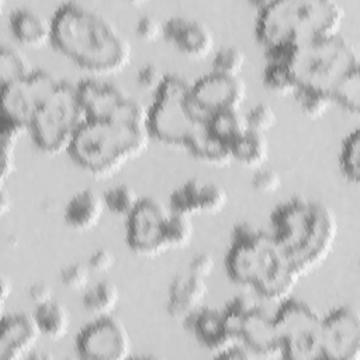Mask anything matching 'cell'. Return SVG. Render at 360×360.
I'll return each instance as SVG.
<instances>
[{
    "mask_svg": "<svg viewBox=\"0 0 360 360\" xmlns=\"http://www.w3.org/2000/svg\"><path fill=\"white\" fill-rule=\"evenodd\" d=\"M292 96L297 100V104L300 105L301 111L309 118L323 117L333 104L330 94L309 89L298 87Z\"/></svg>",
    "mask_w": 360,
    "mask_h": 360,
    "instance_id": "35",
    "label": "cell"
},
{
    "mask_svg": "<svg viewBox=\"0 0 360 360\" xmlns=\"http://www.w3.org/2000/svg\"><path fill=\"white\" fill-rule=\"evenodd\" d=\"M225 269L235 284L278 302L290 297L301 278L271 232L248 222L235 224L232 229Z\"/></svg>",
    "mask_w": 360,
    "mask_h": 360,
    "instance_id": "2",
    "label": "cell"
},
{
    "mask_svg": "<svg viewBox=\"0 0 360 360\" xmlns=\"http://www.w3.org/2000/svg\"><path fill=\"white\" fill-rule=\"evenodd\" d=\"M257 304L253 301L252 297L246 294H239L231 298L225 307L221 309L224 315V321L226 325L228 332L239 342V332L245 316L256 307Z\"/></svg>",
    "mask_w": 360,
    "mask_h": 360,
    "instance_id": "33",
    "label": "cell"
},
{
    "mask_svg": "<svg viewBox=\"0 0 360 360\" xmlns=\"http://www.w3.org/2000/svg\"><path fill=\"white\" fill-rule=\"evenodd\" d=\"M135 32L143 41H156L165 37V22L153 14H143L135 22Z\"/></svg>",
    "mask_w": 360,
    "mask_h": 360,
    "instance_id": "39",
    "label": "cell"
},
{
    "mask_svg": "<svg viewBox=\"0 0 360 360\" xmlns=\"http://www.w3.org/2000/svg\"><path fill=\"white\" fill-rule=\"evenodd\" d=\"M120 301L118 287L108 281L101 280L93 284L83 295V307L87 312L94 315H110Z\"/></svg>",
    "mask_w": 360,
    "mask_h": 360,
    "instance_id": "28",
    "label": "cell"
},
{
    "mask_svg": "<svg viewBox=\"0 0 360 360\" xmlns=\"http://www.w3.org/2000/svg\"><path fill=\"white\" fill-rule=\"evenodd\" d=\"M207 292L208 287L205 278L191 273L177 274L169 284L166 311L172 318L184 319L200 308Z\"/></svg>",
    "mask_w": 360,
    "mask_h": 360,
    "instance_id": "21",
    "label": "cell"
},
{
    "mask_svg": "<svg viewBox=\"0 0 360 360\" xmlns=\"http://www.w3.org/2000/svg\"><path fill=\"white\" fill-rule=\"evenodd\" d=\"M32 315L38 323L41 335L51 340H59L69 332L70 312L58 301L51 300L48 302L35 305Z\"/></svg>",
    "mask_w": 360,
    "mask_h": 360,
    "instance_id": "25",
    "label": "cell"
},
{
    "mask_svg": "<svg viewBox=\"0 0 360 360\" xmlns=\"http://www.w3.org/2000/svg\"><path fill=\"white\" fill-rule=\"evenodd\" d=\"M205 125L208 132L229 150L232 145L249 131L246 117L240 112V110L215 112L210 115Z\"/></svg>",
    "mask_w": 360,
    "mask_h": 360,
    "instance_id": "26",
    "label": "cell"
},
{
    "mask_svg": "<svg viewBox=\"0 0 360 360\" xmlns=\"http://www.w3.org/2000/svg\"><path fill=\"white\" fill-rule=\"evenodd\" d=\"M58 80L51 72L35 69L27 77L1 86V121L28 128L38 108L52 94Z\"/></svg>",
    "mask_w": 360,
    "mask_h": 360,
    "instance_id": "12",
    "label": "cell"
},
{
    "mask_svg": "<svg viewBox=\"0 0 360 360\" xmlns=\"http://www.w3.org/2000/svg\"><path fill=\"white\" fill-rule=\"evenodd\" d=\"M28 297L35 305H39V304H44V302H48L52 300V290L46 283L38 281V283H34L30 285Z\"/></svg>",
    "mask_w": 360,
    "mask_h": 360,
    "instance_id": "45",
    "label": "cell"
},
{
    "mask_svg": "<svg viewBox=\"0 0 360 360\" xmlns=\"http://www.w3.org/2000/svg\"><path fill=\"white\" fill-rule=\"evenodd\" d=\"M287 66L298 87L332 94L339 82L360 63L354 45L336 34L295 46Z\"/></svg>",
    "mask_w": 360,
    "mask_h": 360,
    "instance_id": "6",
    "label": "cell"
},
{
    "mask_svg": "<svg viewBox=\"0 0 360 360\" xmlns=\"http://www.w3.org/2000/svg\"><path fill=\"white\" fill-rule=\"evenodd\" d=\"M76 86L77 98L89 120H111L145 125L148 110L122 87L98 79H83Z\"/></svg>",
    "mask_w": 360,
    "mask_h": 360,
    "instance_id": "11",
    "label": "cell"
},
{
    "mask_svg": "<svg viewBox=\"0 0 360 360\" xmlns=\"http://www.w3.org/2000/svg\"><path fill=\"white\" fill-rule=\"evenodd\" d=\"M150 135L145 125L111 120H87L68 153L72 160L93 177H110L128 162L141 156L149 146Z\"/></svg>",
    "mask_w": 360,
    "mask_h": 360,
    "instance_id": "5",
    "label": "cell"
},
{
    "mask_svg": "<svg viewBox=\"0 0 360 360\" xmlns=\"http://www.w3.org/2000/svg\"><path fill=\"white\" fill-rule=\"evenodd\" d=\"M51 20L52 44L83 69L96 75H114L131 62L129 41L96 8L65 1Z\"/></svg>",
    "mask_w": 360,
    "mask_h": 360,
    "instance_id": "1",
    "label": "cell"
},
{
    "mask_svg": "<svg viewBox=\"0 0 360 360\" xmlns=\"http://www.w3.org/2000/svg\"><path fill=\"white\" fill-rule=\"evenodd\" d=\"M245 53L236 46H224L221 48L212 59V72L239 76L240 70L245 66Z\"/></svg>",
    "mask_w": 360,
    "mask_h": 360,
    "instance_id": "36",
    "label": "cell"
},
{
    "mask_svg": "<svg viewBox=\"0 0 360 360\" xmlns=\"http://www.w3.org/2000/svg\"><path fill=\"white\" fill-rule=\"evenodd\" d=\"M215 267V262L214 257L210 253L201 252L197 253L188 263V273L201 277V278H207Z\"/></svg>",
    "mask_w": 360,
    "mask_h": 360,
    "instance_id": "44",
    "label": "cell"
},
{
    "mask_svg": "<svg viewBox=\"0 0 360 360\" xmlns=\"http://www.w3.org/2000/svg\"><path fill=\"white\" fill-rule=\"evenodd\" d=\"M41 330L34 315L17 312L1 318L0 329V359H27L37 346Z\"/></svg>",
    "mask_w": 360,
    "mask_h": 360,
    "instance_id": "17",
    "label": "cell"
},
{
    "mask_svg": "<svg viewBox=\"0 0 360 360\" xmlns=\"http://www.w3.org/2000/svg\"><path fill=\"white\" fill-rule=\"evenodd\" d=\"M103 200L108 211L115 215L128 217L138 205L141 197L131 186L118 184L105 190V193L103 194Z\"/></svg>",
    "mask_w": 360,
    "mask_h": 360,
    "instance_id": "32",
    "label": "cell"
},
{
    "mask_svg": "<svg viewBox=\"0 0 360 360\" xmlns=\"http://www.w3.org/2000/svg\"><path fill=\"white\" fill-rule=\"evenodd\" d=\"M270 226L301 277L326 260L338 236V219L330 207L300 195L276 205Z\"/></svg>",
    "mask_w": 360,
    "mask_h": 360,
    "instance_id": "3",
    "label": "cell"
},
{
    "mask_svg": "<svg viewBox=\"0 0 360 360\" xmlns=\"http://www.w3.org/2000/svg\"><path fill=\"white\" fill-rule=\"evenodd\" d=\"M165 37L184 55L205 58L214 46V35L207 24L187 15H173L165 21Z\"/></svg>",
    "mask_w": 360,
    "mask_h": 360,
    "instance_id": "19",
    "label": "cell"
},
{
    "mask_svg": "<svg viewBox=\"0 0 360 360\" xmlns=\"http://www.w3.org/2000/svg\"><path fill=\"white\" fill-rule=\"evenodd\" d=\"M232 159L250 167L262 166L269 156V141L264 134L249 129L231 148Z\"/></svg>",
    "mask_w": 360,
    "mask_h": 360,
    "instance_id": "27",
    "label": "cell"
},
{
    "mask_svg": "<svg viewBox=\"0 0 360 360\" xmlns=\"http://www.w3.org/2000/svg\"><path fill=\"white\" fill-rule=\"evenodd\" d=\"M8 25L13 37L27 46H42L52 42V20L28 6L11 10Z\"/></svg>",
    "mask_w": 360,
    "mask_h": 360,
    "instance_id": "22",
    "label": "cell"
},
{
    "mask_svg": "<svg viewBox=\"0 0 360 360\" xmlns=\"http://www.w3.org/2000/svg\"><path fill=\"white\" fill-rule=\"evenodd\" d=\"M345 8L335 0H266L257 3L255 32L266 48L302 45L340 34Z\"/></svg>",
    "mask_w": 360,
    "mask_h": 360,
    "instance_id": "4",
    "label": "cell"
},
{
    "mask_svg": "<svg viewBox=\"0 0 360 360\" xmlns=\"http://www.w3.org/2000/svg\"><path fill=\"white\" fill-rule=\"evenodd\" d=\"M322 359H360V315L356 308L343 305L322 316Z\"/></svg>",
    "mask_w": 360,
    "mask_h": 360,
    "instance_id": "15",
    "label": "cell"
},
{
    "mask_svg": "<svg viewBox=\"0 0 360 360\" xmlns=\"http://www.w3.org/2000/svg\"><path fill=\"white\" fill-rule=\"evenodd\" d=\"M115 264V256L108 249H97L94 250L87 260V266L93 273H107Z\"/></svg>",
    "mask_w": 360,
    "mask_h": 360,
    "instance_id": "43",
    "label": "cell"
},
{
    "mask_svg": "<svg viewBox=\"0 0 360 360\" xmlns=\"http://www.w3.org/2000/svg\"><path fill=\"white\" fill-rule=\"evenodd\" d=\"M87 120L77 98L76 86L60 80L32 117L28 132L39 150L46 155H58L68 152Z\"/></svg>",
    "mask_w": 360,
    "mask_h": 360,
    "instance_id": "8",
    "label": "cell"
},
{
    "mask_svg": "<svg viewBox=\"0 0 360 360\" xmlns=\"http://www.w3.org/2000/svg\"><path fill=\"white\" fill-rule=\"evenodd\" d=\"M281 186L280 174L273 169H259L252 177V187L262 194L276 193Z\"/></svg>",
    "mask_w": 360,
    "mask_h": 360,
    "instance_id": "40",
    "label": "cell"
},
{
    "mask_svg": "<svg viewBox=\"0 0 360 360\" xmlns=\"http://www.w3.org/2000/svg\"><path fill=\"white\" fill-rule=\"evenodd\" d=\"M186 329L205 350L215 356L238 340L228 332L221 309L200 307L183 319Z\"/></svg>",
    "mask_w": 360,
    "mask_h": 360,
    "instance_id": "20",
    "label": "cell"
},
{
    "mask_svg": "<svg viewBox=\"0 0 360 360\" xmlns=\"http://www.w3.org/2000/svg\"><path fill=\"white\" fill-rule=\"evenodd\" d=\"M165 76L166 75L162 72V69L158 65L145 63L136 72V82L141 89L155 93L160 86V83L163 82Z\"/></svg>",
    "mask_w": 360,
    "mask_h": 360,
    "instance_id": "41",
    "label": "cell"
},
{
    "mask_svg": "<svg viewBox=\"0 0 360 360\" xmlns=\"http://www.w3.org/2000/svg\"><path fill=\"white\" fill-rule=\"evenodd\" d=\"M32 68L28 56L14 45L3 44L0 51V79L1 86L21 80L31 75Z\"/></svg>",
    "mask_w": 360,
    "mask_h": 360,
    "instance_id": "29",
    "label": "cell"
},
{
    "mask_svg": "<svg viewBox=\"0 0 360 360\" xmlns=\"http://www.w3.org/2000/svg\"><path fill=\"white\" fill-rule=\"evenodd\" d=\"M11 291H13V283L8 277L3 276L1 277V304L4 305L6 301L8 300V297L11 295Z\"/></svg>",
    "mask_w": 360,
    "mask_h": 360,
    "instance_id": "48",
    "label": "cell"
},
{
    "mask_svg": "<svg viewBox=\"0 0 360 360\" xmlns=\"http://www.w3.org/2000/svg\"><path fill=\"white\" fill-rule=\"evenodd\" d=\"M281 343V357L290 360L322 359V316L298 298H285L273 315Z\"/></svg>",
    "mask_w": 360,
    "mask_h": 360,
    "instance_id": "10",
    "label": "cell"
},
{
    "mask_svg": "<svg viewBox=\"0 0 360 360\" xmlns=\"http://www.w3.org/2000/svg\"><path fill=\"white\" fill-rule=\"evenodd\" d=\"M263 84L267 90L280 96L294 94L298 89L288 66L271 62H267L263 70Z\"/></svg>",
    "mask_w": 360,
    "mask_h": 360,
    "instance_id": "34",
    "label": "cell"
},
{
    "mask_svg": "<svg viewBox=\"0 0 360 360\" xmlns=\"http://www.w3.org/2000/svg\"><path fill=\"white\" fill-rule=\"evenodd\" d=\"M194 236L191 217L155 198H141L127 217V243L141 256H158L187 246Z\"/></svg>",
    "mask_w": 360,
    "mask_h": 360,
    "instance_id": "7",
    "label": "cell"
},
{
    "mask_svg": "<svg viewBox=\"0 0 360 360\" xmlns=\"http://www.w3.org/2000/svg\"><path fill=\"white\" fill-rule=\"evenodd\" d=\"M190 90L191 83L179 75L165 76L148 108L146 128L150 138L166 145L186 148L197 128L205 124L198 121L190 108Z\"/></svg>",
    "mask_w": 360,
    "mask_h": 360,
    "instance_id": "9",
    "label": "cell"
},
{
    "mask_svg": "<svg viewBox=\"0 0 360 360\" xmlns=\"http://www.w3.org/2000/svg\"><path fill=\"white\" fill-rule=\"evenodd\" d=\"M333 103H338L349 112L360 111V70L359 68L349 72L332 91Z\"/></svg>",
    "mask_w": 360,
    "mask_h": 360,
    "instance_id": "31",
    "label": "cell"
},
{
    "mask_svg": "<svg viewBox=\"0 0 360 360\" xmlns=\"http://www.w3.org/2000/svg\"><path fill=\"white\" fill-rule=\"evenodd\" d=\"M339 166L345 179L350 183L360 180V129H354L346 135L342 142Z\"/></svg>",
    "mask_w": 360,
    "mask_h": 360,
    "instance_id": "30",
    "label": "cell"
},
{
    "mask_svg": "<svg viewBox=\"0 0 360 360\" xmlns=\"http://www.w3.org/2000/svg\"><path fill=\"white\" fill-rule=\"evenodd\" d=\"M228 204L226 190L214 181L190 179L176 187L169 195V207L188 217L217 214Z\"/></svg>",
    "mask_w": 360,
    "mask_h": 360,
    "instance_id": "16",
    "label": "cell"
},
{
    "mask_svg": "<svg viewBox=\"0 0 360 360\" xmlns=\"http://www.w3.org/2000/svg\"><path fill=\"white\" fill-rule=\"evenodd\" d=\"M15 138L1 136V186L6 184L7 179L11 177L15 169Z\"/></svg>",
    "mask_w": 360,
    "mask_h": 360,
    "instance_id": "42",
    "label": "cell"
},
{
    "mask_svg": "<svg viewBox=\"0 0 360 360\" xmlns=\"http://www.w3.org/2000/svg\"><path fill=\"white\" fill-rule=\"evenodd\" d=\"M246 93V83L239 76L211 72L191 84L188 104L195 118L207 122L215 112L240 110Z\"/></svg>",
    "mask_w": 360,
    "mask_h": 360,
    "instance_id": "13",
    "label": "cell"
},
{
    "mask_svg": "<svg viewBox=\"0 0 360 360\" xmlns=\"http://www.w3.org/2000/svg\"><path fill=\"white\" fill-rule=\"evenodd\" d=\"M104 210L103 195L91 188H84L69 198L63 210V219L69 228L83 232L100 222Z\"/></svg>",
    "mask_w": 360,
    "mask_h": 360,
    "instance_id": "23",
    "label": "cell"
},
{
    "mask_svg": "<svg viewBox=\"0 0 360 360\" xmlns=\"http://www.w3.org/2000/svg\"><path fill=\"white\" fill-rule=\"evenodd\" d=\"M217 357L221 359H232V360H249V359H256V356L240 342L233 343L224 352L218 353Z\"/></svg>",
    "mask_w": 360,
    "mask_h": 360,
    "instance_id": "46",
    "label": "cell"
},
{
    "mask_svg": "<svg viewBox=\"0 0 360 360\" xmlns=\"http://www.w3.org/2000/svg\"><path fill=\"white\" fill-rule=\"evenodd\" d=\"M75 347L77 356L86 360H125L132 352L127 328L112 315H101L84 325Z\"/></svg>",
    "mask_w": 360,
    "mask_h": 360,
    "instance_id": "14",
    "label": "cell"
},
{
    "mask_svg": "<svg viewBox=\"0 0 360 360\" xmlns=\"http://www.w3.org/2000/svg\"><path fill=\"white\" fill-rule=\"evenodd\" d=\"M239 342L243 343L256 359L281 357V343L274 319L259 305L245 316L239 332Z\"/></svg>",
    "mask_w": 360,
    "mask_h": 360,
    "instance_id": "18",
    "label": "cell"
},
{
    "mask_svg": "<svg viewBox=\"0 0 360 360\" xmlns=\"http://www.w3.org/2000/svg\"><path fill=\"white\" fill-rule=\"evenodd\" d=\"M184 149L195 159L210 165L225 166L232 160L231 150L208 132L205 124L197 128Z\"/></svg>",
    "mask_w": 360,
    "mask_h": 360,
    "instance_id": "24",
    "label": "cell"
},
{
    "mask_svg": "<svg viewBox=\"0 0 360 360\" xmlns=\"http://www.w3.org/2000/svg\"><path fill=\"white\" fill-rule=\"evenodd\" d=\"M245 117L249 129L260 134H266L277 122L276 110L267 103H257L249 110L248 114H245Z\"/></svg>",
    "mask_w": 360,
    "mask_h": 360,
    "instance_id": "37",
    "label": "cell"
},
{
    "mask_svg": "<svg viewBox=\"0 0 360 360\" xmlns=\"http://www.w3.org/2000/svg\"><path fill=\"white\" fill-rule=\"evenodd\" d=\"M90 269L83 263H70L60 269V283L69 290H83L89 284Z\"/></svg>",
    "mask_w": 360,
    "mask_h": 360,
    "instance_id": "38",
    "label": "cell"
},
{
    "mask_svg": "<svg viewBox=\"0 0 360 360\" xmlns=\"http://www.w3.org/2000/svg\"><path fill=\"white\" fill-rule=\"evenodd\" d=\"M13 205V198L8 190L6 188V184L1 186V197H0V212L1 215H7L8 211L11 210Z\"/></svg>",
    "mask_w": 360,
    "mask_h": 360,
    "instance_id": "47",
    "label": "cell"
}]
</instances>
